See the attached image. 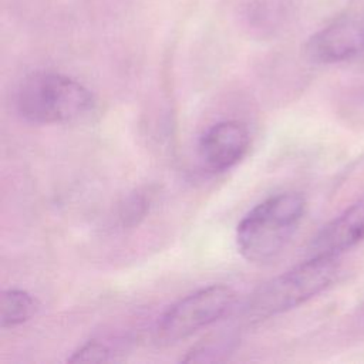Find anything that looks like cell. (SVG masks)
<instances>
[{
  "label": "cell",
  "mask_w": 364,
  "mask_h": 364,
  "mask_svg": "<svg viewBox=\"0 0 364 364\" xmlns=\"http://www.w3.org/2000/svg\"><path fill=\"white\" fill-rule=\"evenodd\" d=\"M94 107L95 98L84 84L53 71L30 74L14 94V108L20 118L40 125L81 119Z\"/></svg>",
  "instance_id": "obj_2"
},
{
  "label": "cell",
  "mask_w": 364,
  "mask_h": 364,
  "mask_svg": "<svg viewBox=\"0 0 364 364\" xmlns=\"http://www.w3.org/2000/svg\"><path fill=\"white\" fill-rule=\"evenodd\" d=\"M337 273V257L309 256L307 260L260 284L246 300L243 316L255 323L299 307L326 290Z\"/></svg>",
  "instance_id": "obj_3"
},
{
  "label": "cell",
  "mask_w": 364,
  "mask_h": 364,
  "mask_svg": "<svg viewBox=\"0 0 364 364\" xmlns=\"http://www.w3.org/2000/svg\"><path fill=\"white\" fill-rule=\"evenodd\" d=\"M155 191L151 186L139 188L128 193L117 209V222L124 229L138 226L151 212Z\"/></svg>",
  "instance_id": "obj_10"
},
{
  "label": "cell",
  "mask_w": 364,
  "mask_h": 364,
  "mask_svg": "<svg viewBox=\"0 0 364 364\" xmlns=\"http://www.w3.org/2000/svg\"><path fill=\"white\" fill-rule=\"evenodd\" d=\"M236 293L226 284H210L195 290L169 306L155 327V341L175 344L208 327L233 306Z\"/></svg>",
  "instance_id": "obj_4"
},
{
  "label": "cell",
  "mask_w": 364,
  "mask_h": 364,
  "mask_svg": "<svg viewBox=\"0 0 364 364\" xmlns=\"http://www.w3.org/2000/svg\"><path fill=\"white\" fill-rule=\"evenodd\" d=\"M112 347L100 338H92L77 347L67 358L70 363H102L112 360Z\"/></svg>",
  "instance_id": "obj_11"
},
{
  "label": "cell",
  "mask_w": 364,
  "mask_h": 364,
  "mask_svg": "<svg viewBox=\"0 0 364 364\" xmlns=\"http://www.w3.org/2000/svg\"><path fill=\"white\" fill-rule=\"evenodd\" d=\"M239 343V337L236 333L230 330H220L218 333H212L202 340H199L195 346H192L186 354L181 358L183 363H218L225 361L235 351Z\"/></svg>",
  "instance_id": "obj_8"
},
{
  "label": "cell",
  "mask_w": 364,
  "mask_h": 364,
  "mask_svg": "<svg viewBox=\"0 0 364 364\" xmlns=\"http://www.w3.org/2000/svg\"><path fill=\"white\" fill-rule=\"evenodd\" d=\"M304 212L306 199L299 192H282L266 198L237 223V252L252 263L273 260L293 236Z\"/></svg>",
  "instance_id": "obj_1"
},
{
  "label": "cell",
  "mask_w": 364,
  "mask_h": 364,
  "mask_svg": "<svg viewBox=\"0 0 364 364\" xmlns=\"http://www.w3.org/2000/svg\"><path fill=\"white\" fill-rule=\"evenodd\" d=\"M364 239V198L330 220L313 237L309 256L338 257Z\"/></svg>",
  "instance_id": "obj_6"
},
{
  "label": "cell",
  "mask_w": 364,
  "mask_h": 364,
  "mask_svg": "<svg viewBox=\"0 0 364 364\" xmlns=\"http://www.w3.org/2000/svg\"><path fill=\"white\" fill-rule=\"evenodd\" d=\"M40 310L38 300L23 289H6L0 299V326L13 328L31 320Z\"/></svg>",
  "instance_id": "obj_9"
},
{
  "label": "cell",
  "mask_w": 364,
  "mask_h": 364,
  "mask_svg": "<svg viewBox=\"0 0 364 364\" xmlns=\"http://www.w3.org/2000/svg\"><path fill=\"white\" fill-rule=\"evenodd\" d=\"M364 48V28L350 18H338L310 37L306 46L316 63L330 64L348 60Z\"/></svg>",
  "instance_id": "obj_7"
},
{
  "label": "cell",
  "mask_w": 364,
  "mask_h": 364,
  "mask_svg": "<svg viewBox=\"0 0 364 364\" xmlns=\"http://www.w3.org/2000/svg\"><path fill=\"white\" fill-rule=\"evenodd\" d=\"M250 145V134L242 121L225 119L209 127L199 138V159L210 172H225L237 165Z\"/></svg>",
  "instance_id": "obj_5"
}]
</instances>
